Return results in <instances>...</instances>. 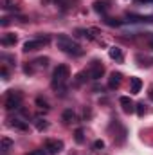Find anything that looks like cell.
Listing matches in <instances>:
<instances>
[{
    "mask_svg": "<svg viewBox=\"0 0 153 155\" xmlns=\"http://www.w3.org/2000/svg\"><path fill=\"white\" fill-rule=\"evenodd\" d=\"M58 47H60L63 52L70 54V56H81V54H83L81 45H77L76 41L70 38V36H67V35H60V36H58Z\"/></svg>",
    "mask_w": 153,
    "mask_h": 155,
    "instance_id": "6da1fadb",
    "label": "cell"
},
{
    "mask_svg": "<svg viewBox=\"0 0 153 155\" xmlns=\"http://www.w3.org/2000/svg\"><path fill=\"white\" fill-rule=\"evenodd\" d=\"M70 78V69H69V65H58L56 69H54V74H52V87L54 88H61V92H65V88H63V85H65V81Z\"/></svg>",
    "mask_w": 153,
    "mask_h": 155,
    "instance_id": "7a4b0ae2",
    "label": "cell"
},
{
    "mask_svg": "<svg viewBox=\"0 0 153 155\" xmlns=\"http://www.w3.org/2000/svg\"><path fill=\"white\" fill-rule=\"evenodd\" d=\"M20 103H22V94L16 92V90H9L7 96H5V110H16L20 108Z\"/></svg>",
    "mask_w": 153,
    "mask_h": 155,
    "instance_id": "3957f363",
    "label": "cell"
},
{
    "mask_svg": "<svg viewBox=\"0 0 153 155\" xmlns=\"http://www.w3.org/2000/svg\"><path fill=\"white\" fill-rule=\"evenodd\" d=\"M49 41H50V36H40V38H34V40H27L24 43V52L43 49V45H47Z\"/></svg>",
    "mask_w": 153,
    "mask_h": 155,
    "instance_id": "277c9868",
    "label": "cell"
},
{
    "mask_svg": "<svg viewBox=\"0 0 153 155\" xmlns=\"http://www.w3.org/2000/svg\"><path fill=\"white\" fill-rule=\"evenodd\" d=\"M63 141H60V139H47L45 141V150H47V153L49 155H58L61 150H63Z\"/></svg>",
    "mask_w": 153,
    "mask_h": 155,
    "instance_id": "5b68a950",
    "label": "cell"
},
{
    "mask_svg": "<svg viewBox=\"0 0 153 155\" xmlns=\"http://www.w3.org/2000/svg\"><path fill=\"white\" fill-rule=\"evenodd\" d=\"M103 74H105V65H103V61L94 60L92 65H90V69H88V76L92 78V79H101Z\"/></svg>",
    "mask_w": 153,
    "mask_h": 155,
    "instance_id": "8992f818",
    "label": "cell"
},
{
    "mask_svg": "<svg viewBox=\"0 0 153 155\" xmlns=\"http://www.w3.org/2000/svg\"><path fill=\"white\" fill-rule=\"evenodd\" d=\"M119 105L122 107V112H126V114L135 112V105H133V101H132L128 96H121V97H119Z\"/></svg>",
    "mask_w": 153,
    "mask_h": 155,
    "instance_id": "52a82bcc",
    "label": "cell"
},
{
    "mask_svg": "<svg viewBox=\"0 0 153 155\" xmlns=\"http://www.w3.org/2000/svg\"><path fill=\"white\" fill-rule=\"evenodd\" d=\"M121 81H122V74L121 72H112L110 74V79H108V88H119V85H121Z\"/></svg>",
    "mask_w": 153,
    "mask_h": 155,
    "instance_id": "ba28073f",
    "label": "cell"
},
{
    "mask_svg": "<svg viewBox=\"0 0 153 155\" xmlns=\"http://www.w3.org/2000/svg\"><path fill=\"white\" fill-rule=\"evenodd\" d=\"M108 7H110V2H108V0H96V2H94V11H96V13L105 15V13L108 11Z\"/></svg>",
    "mask_w": 153,
    "mask_h": 155,
    "instance_id": "9c48e42d",
    "label": "cell"
},
{
    "mask_svg": "<svg viewBox=\"0 0 153 155\" xmlns=\"http://www.w3.org/2000/svg\"><path fill=\"white\" fill-rule=\"evenodd\" d=\"M141 88H142V81H141V78L133 76L132 79H130V92H132V94H139Z\"/></svg>",
    "mask_w": 153,
    "mask_h": 155,
    "instance_id": "30bf717a",
    "label": "cell"
},
{
    "mask_svg": "<svg viewBox=\"0 0 153 155\" xmlns=\"http://www.w3.org/2000/svg\"><path fill=\"white\" fill-rule=\"evenodd\" d=\"M108 56L112 58V60H117V61H122V51H121V47H110L108 49Z\"/></svg>",
    "mask_w": 153,
    "mask_h": 155,
    "instance_id": "8fae6325",
    "label": "cell"
},
{
    "mask_svg": "<svg viewBox=\"0 0 153 155\" xmlns=\"http://www.w3.org/2000/svg\"><path fill=\"white\" fill-rule=\"evenodd\" d=\"M16 35H13V33H7V35H4V36H2V40H0V41H2V45H5V47H11V45H15V43H16Z\"/></svg>",
    "mask_w": 153,
    "mask_h": 155,
    "instance_id": "7c38bea8",
    "label": "cell"
},
{
    "mask_svg": "<svg viewBox=\"0 0 153 155\" xmlns=\"http://www.w3.org/2000/svg\"><path fill=\"white\" fill-rule=\"evenodd\" d=\"M11 126L16 128V130H20V132L29 130V124H27L25 121H22V119H11Z\"/></svg>",
    "mask_w": 153,
    "mask_h": 155,
    "instance_id": "4fadbf2b",
    "label": "cell"
},
{
    "mask_svg": "<svg viewBox=\"0 0 153 155\" xmlns=\"http://www.w3.org/2000/svg\"><path fill=\"white\" fill-rule=\"evenodd\" d=\"M61 119H63V123H65V124L74 123V121H76V114H74V110H70V108H69V110H65V112H63V116H61Z\"/></svg>",
    "mask_w": 153,
    "mask_h": 155,
    "instance_id": "5bb4252c",
    "label": "cell"
},
{
    "mask_svg": "<svg viewBox=\"0 0 153 155\" xmlns=\"http://www.w3.org/2000/svg\"><path fill=\"white\" fill-rule=\"evenodd\" d=\"M11 146H13V141H11L9 137H4V139L0 141V150H2L4 153H5V152H9V148H11Z\"/></svg>",
    "mask_w": 153,
    "mask_h": 155,
    "instance_id": "9a60e30c",
    "label": "cell"
},
{
    "mask_svg": "<svg viewBox=\"0 0 153 155\" xmlns=\"http://www.w3.org/2000/svg\"><path fill=\"white\" fill-rule=\"evenodd\" d=\"M34 126H36L38 132H43V130L49 128V123H47L45 119H36V121H34Z\"/></svg>",
    "mask_w": 153,
    "mask_h": 155,
    "instance_id": "2e32d148",
    "label": "cell"
},
{
    "mask_svg": "<svg viewBox=\"0 0 153 155\" xmlns=\"http://www.w3.org/2000/svg\"><path fill=\"white\" fill-rule=\"evenodd\" d=\"M74 141H76L77 144H83V141H85V134H83L81 128H77L76 132H74Z\"/></svg>",
    "mask_w": 153,
    "mask_h": 155,
    "instance_id": "e0dca14e",
    "label": "cell"
},
{
    "mask_svg": "<svg viewBox=\"0 0 153 155\" xmlns=\"http://www.w3.org/2000/svg\"><path fill=\"white\" fill-rule=\"evenodd\" d=\"M135 112H137V116H144V114H146V105H144V103H137V105H135Z\"/></svg>",
    "mask_w": 153,
    "mask_h": 155,
    "instance_id": "ac0fdd59",
    "label": "cell"
},
{
    "mask_svg": "<svg viewBox=\"0 0 153 155\" xmlns=\"http://www.w3.org/2000/svg\"><path fill=\"white\" fill-rule=\"evenodd\" d=\"M85 81H86V74H85V72H79V74L76 76V81H74V85H76V87H79V85H83Z\"/></svg>",
    "mask_w": 153,
    "mask_h": 155,
    "instance_id": "d6986e66",
    "label": "cell"
},
{
    "mask_svg": "<svg viewBox=\"0 0 153 155\" xmlns=\"http://www.w3.org/2000/svg\"><path fill=\"white\" fill-rule=\"evenodd\" d=\"M36 105H38L40 108H43V110H49V103L43 97H36Z\"/></svg>",
    "mask_w": 153,
    "mask_h": 155,
    "instance_id": "ffe728a7",
    "label": "cell"
},
{
    "mask_svg": "<svg viewBox=\"0 0 153 155\" xmlns=\"http://www.w3.org/2000/svg\"><path fill=\"white\" fill-rule=\"evenodd\" d=\"M105 24L110 25V27H117V25H121V22L115 20V18H105Z\"/></svg>",
    "mask_w": 153,
    "mask_h": 155,
    "instance_id": "44dd1931",
    "label": "cell"
},
{
    "mask_svg": "<svg viewBox=\"0 0 153 155\" xmlns=\"http://www.w3.org/2000/svg\"><path fill=\"white\" fill-rule=\"evenodd\" d=\"M34 63H36L38 67H47V63H49V58H38Z\"/></svg>",
    "mask_w": 153,
    "mask_h": 155,
    "instance_id": "7402d4cb",
    "label": "cell"
},
{
    "mask_svg": "<svg viewBox=\"0 0 153 155\" xmlns=\"http://www.w3.org/2000/svg\"><path fill=\"white\" fill-rule=\"evenodd\" d=\"M4 7H5V9H16L15 0H4Z\"/></svg>",
    "mask_w": 153,
    "mask_h": 155,
    "instance_id": "603a6c76",
    "label": "cell"
},
{
    "mask_svg": "<svg viewBox=\"0 0 153 155\" xmlns=\"http://www.w3.org/2000/svg\"><path fill=\"white\" fill-rule=\"evenodd\" d=\"M103 148H105V143H103V141H101V139H99V141H96V143H94V150H103Z\"/></svg>",
    "mask_w": 153,
    "mask_h": 155,
    "instance_id": "cb8c5ba5",
    "label": "cell"
},
{
    "mask_svg": "<svg viewBox=\"0 0 153 155\" xmlns=\"http://www.w3.org/2000/svg\"><path fill=\"white\" fill-rule=\"evenodd\" d=\"M25 155H47L45 150H34V152H31V153H25Z\"/></svg>",
    "mask_w": 153,
    "mask_h": 155,
    "instance_id": "d4e9b609",
    "label": "cell"
},
{
    "mask_svg": "<svg viewBox=\"0 0 153 155\" xmlns=\"http://www.w3.org/2000/svg\"><path fill=\"white\" fill-rule=\"evenodd\" d=\"M0 72H2L4 79H7V69H5V67H2V71H0Z\"/></svg>",
    "mask_w": 153,
    "mask_h": 155,
    "instance_id": "484cf974",
    "label": "cell"
},
{
    "mask_svg": "<svg viewBox=\"0 0 153 155\" xmlns=\"http://www.w3.org/2000/svg\"><path fill=\"white\" fill-rule=\"evenodd\" d=\"M148 96H150V99L153 101V85L150 87V92H148Z\"/></svg>",
    "mask_w": 153,
    "mask_h": 155,
    "instance_id": "4316f807",
    "label": "cell"
},
{
    "mask_svg": "<svg viewBox=\"0 0 153 155\" xmlns=\"http://www.w3.org/2000/svg\"><path fill=\"white\" fill-rule=\"evenodd\" d=\"M137 2H139V4H148V2H151L153 4V0H137Z\"/></svg>",
    "mask_w": 153,
    "mask_h": 155,
    "instance_id": "83f0119b",
    "label": "cell"
},
{
    "mask_svg": "<svg viewBox=\"0 0 153 155\" xmlns=\"http://www.w3.org/2000/svg\"><path fill=\"white\" fill-rule=\"evenodd\" d=\"M150 47H151V49H153V38L150 40Z\"/></svg>",
    "mask_w": 153,
    "mask_h": 155,
    "instance_id": "f1b7e54d",
    "label": "cell"
}]
</instances>
